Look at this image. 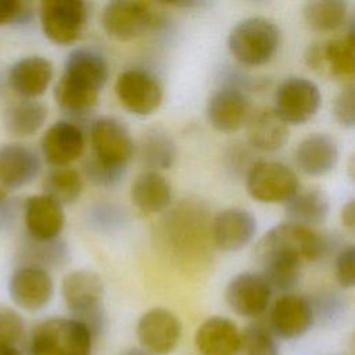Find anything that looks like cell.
Here are the masks:
<instances>
[{"label": "cell", "instance_id": "9", "mask_svg": "<svg viewBox=\"0 0 355 355\" xmlns=\"http://www.w3.org/2000/svg\"><path fill=\"white\" fill-rule=\"evenodd\" d=\"M87 15L86 3L79 0H46L39 8L44 36L60 46L71 44L80 37Z\"/></svg>", "mask_w": 355, "mask_h": 355}, {"label": "cell", "instance_id": "43", "mask_svg": "<svg viewBox=\"0 0 355 355\" xmlns=\"http://www.w3.org/2000/svg\"><path fill=\"white\" fill-rule=\"evenodd\" d=\"M4 197H6V191H4V189L0 184V204L4 201Z\"/></svg>", "mask_w": 355, "mask_h": 355}, {"label": "cell", "instance_id": "39", "mask_svg": "<svg viewBox=\"0 0 355 355\" xmlns=\"http://www.w3.org/2000/svg\"><path fill=\"white\" fill-rule=\"evenodd\" d=\"M31 15V8L21 0H0V26L25 21Z\"/></svg>", "mask_w": 355, "mask_h": 355}, {"label": "cell", "instance_id": "38", "mask_svg": "<svg viewBox=\"0 0 355 355\" xmlns=\"http://www.w3.org/2000/svg\"><path fill=\"white\" fill-rule=\"evenodd\" d=\"M315 319L333 322L344 311V300L334 291L320 293L315 301L311 300Z\"/></svg>", "mask_w": 355, "mask_h": 355}, {"label": "cell", "instance_id": "3", "mask_svg": "<svg viewBox=\"0 0 355 355\" xmlns=\"http://www.w3.org/2000/svg\"><path fill=\"white\" fill-rule=\"evenodd\" d=\"M61 294L73 318L82 322L93 337L103 331L105 327V312L103 308L104 284L96 272L89 269L69 272L62 279Z\"/></svg>", "mask_w": 355, "mask_h": 355}, {"label": "cell", "instance_id": "22", "mask_svg": "<svg viewBox=\"0 0 355 355\" xmlns=\"http://www.w3.org/2000/svg\"><path fill=\"white\" fill-rule=\"evenodd\" d=\"M53 73L51 61L42 55H28L12 64L8 71V83L22 98L35 100L47 90Z\"/></svg>", "mask_w": 355, "mask_h": 355}, {"label": "cell", "instance_id": "2", "mask_svg": "<svg viewBox=\"0 0 355 355\" xmlns=\"http://www.w3.org/2000/svg\"><path fill=\"white\" fill-rule=\"evenodd\" d=\"M108 79L107 60L96 50H72L64 64V72L54 86L57 105L72 115L92 111Z\"/></svg>", "mask_w": 355, "mask_h": 355}, {"label": "cell", "instance_id": "6", "mask_svg": "<svg viewBox=\"0 0 355 355\" xmlns=\"http://www.w3.org/2000/svg\"><path fill=\"white\" fill-rule=\"evenodd\" d=\"M248 194L263 204L288 201L300 187L297 173L286 164L272 159H258L245 173Z\"/></svg>", "mask_w": 355, "mask_h": 355}, {"label": "cell", "instance_id": "34", "mask_svg": "<svg viewBox=\"0 0 355 355\" xmlns=\"http://www.w3.org/2000/svg\"><path fill=\"white\" fill-rule=\"evenodd\" d=\"M83 172L93 184L98 187H114L123 179L126 168L108 165L90 154L83 162Z\"/></svg>", "mask_w": 355, "mask_h": 355}, {"label": "cell", "instance_id": "36", "mask_svg": "<svg viewBox=\"0 0 355 355\" xmlns=\"http://www.w3.org/2000/svg\"><path fill=\"white\" fill-rule=\"evenodd\" d=\"M25 322L12 308L0 306V344L14 345L24 334Z\"/></svg>", "mask_w": 355, "mask_h": 355}, {"label": "cell", "instance_id": "37", "mask_svg": "<svg viewBox=\"0 0 355 355\" xmlns=\"http://www.w3.org/2000/svg\"><path fill=\"white\" fill-rule=\"evenodd\" d=\"M355 250L352 244L344 245L337 254L334 261V275L337 283L343 288H351L355 284Z\"/></svg>", "mask_w": 355, "mask_h": 355}, {"label": "cell", "instance_id": "40", "mask_svg": "<svg viewBox=\"0 0 355 355\" xmlns=\"http://www.w3.org/2000/svg\"><path fill=\"white\" fill-rule=\"evenodd\" d=\"M340 218H341L343 226L347 230L354 232V227H355V204H354V200H349L347 204H344V207L341 208V212H340Z\"/></svg>", "mask_w": 355, "mask_h": 355}, {"label": "cell", "instance_id": "30", "mask_svg": "<svg viewBox=\"0 0 355 355\" xmlns=\"http://www.w3.org/2000/svg\"><path fill=\"white\" fill-rule=\"evenodd\" d=\"M306 25L318 32H333L348 22V4L341 0L309 1L302 10Z\"/></svg>", "mask_w": 355, "mask_h": 355}, {"label": "cell", "instance_id": "1", "mask_svg": "<svg viewBox=\"0 0 355 355\" xmlns=\"http://www.w3.org/2000/svg\"><path fill=\"white\" fill-rule=\"evenodd\" d=\"M338 239L312 227L283 222L268 230L254 254L270 288L291 291L301 280L304 262H318L336 251Z\"/></svg>", "mask_w": 355, "mask_h": 355}, {"label": "cell", "instance_id": "35", "mask_svg": "<svg viewBox=\"0 0 355 355\" xmlns=\"http://www.w3.org/2000/svg\"><path fill=\"white\" fill-rule=\"evenodd\" d=\"M333 115L343 128H352L355 123V93L354 85H347L334 98Z\"/></svg>", "mask_w": 355, "mask_h": 355}, {"label": "cell", "instance_id": "5", "mask_svg": "<svg viewBox=\"0 0 355 355\" xmlns=\"http://www.w3.org/2000/svg\"><path fill=\"white\" fill-rule=\"evenodd\" d=\"M93 336L75 318H50L36 326L31 355H90Z\"/></svg>", "mask_w": 355, "mask_h": 355}, {"label": "cell", "instance_id": "41", "mask_svg": "<svg viewBox=\"0 0 355 355\" xmlns=\"http://www.w3.org/2000/svg\"><path fill=\"white\" fill-rule=\"evenodd\" d=\"M0 355H21V352L15 345L0 344Z\"/></svg>", "mask_w": 355, "mask_h": 355}, {"label": "cell", "instance_id": "4", "mask_svg": "<svg viewBox=\"0 0 355 355\" xmlns=\"http://www.w3.org/2000/svg\"><path fill=\"white\" fill-rule=\"evenodd\" d=\"M280 31L263 17H251L233 26L227 36V49L237 62L247 67L268 64L276 54Z\"/></svg>", "mask_w": 355, "mask_h": 355}, {"label": "cell", "instance_id": "27", "mask_svg": "<svg viewBox=\"0 0 355 355\" xmlns=\"http://www.w3.org/2000/svg\"><path fill=\"white\" fill-rule=\"evenodd\" d=\"M329 209L330 204L327 196L318 189L297 191L284 202V215L287 222L306 227L324 222L329 215Z\"/></svg>", "mask_w": 355, "mask_h": 355}, {"label": "cell", "instance_id": "14", "mask_svg": "<svg viewBox=\"0 0 355 355\" xmlns=\"http://www.w3.org/2000/svg\"><path fill=\"white\" fill-rule=\"evenodd\" d=\"M136 334L146 351L154 355H165L178 345L182 336V323L169 309L153 308L140 316Z\"/></svg>", "mask_w": 355, "mask_h": 355}, {"label": "cell", "instance_id": "13", "mask_svg": "<svg viewBox=\"0 0 355 355\" xmlns=\"http://www.w3.org/2000/svg\"><path fill=\"white\" fill-rule=\"evenodd\" d=\"M54 283L49 270L21 265L10 276L8 294L21 309L36 312L43 309L53 297Z\"/></svg>", "mask_w": 355, "mask_h": 355}, {"label": "cell", "instance_id": "26", "mask_svg": "<svg viewBox=\"0 0 355 355\" xmlns=\"http://www.w3.org/2000/svg\"><path fill=\"white\" fill-rule=\"evenodd\" d=\"M130 197L140 211L157 214L169 207L172 201V187L161 172L146 171L132 183Z\"/></svg>", "mask_w": 355, "mask_h": 355}, {"label": "cell", "instance_id": "15", "mask_svg": "<svg viewBox=\"0 0 355 355\" xmlns=\"http://www.w3.org/2000/svg\"><path fill=\"white\" fill-rule=\"evenodd\" d=\"M272 288L261 273L243 272L236 275L226 286L225 300L229 308L240 316L255 318L269 305Z\"/></svg>", "mask_w": 355, "mask_h": 355}, {"label": "cell", "instance_id": "21", "mask_svg": "<svg viewBox=\"0 0 355 355\" xmlns=\"http://www.w3.org/2000/svg\"><path fill=\"white\" fill-rule=\"evenodd\" d=\"M40 172L37 153L21 143L0 147V184L3 189H21Z\"/></svg>", "mask_w": 355, "mask_h": 355}, {"label": "cell", "instance_id": "28", "mask_svg": "<svg viewBox=\"0 0 355 355\" xmlns=\"http://www.w3.org/2000/svg\"><path fill=\"white\" fill-rule=\"evenodd\" d=\"M47 107L39 100L22 98L4 111V128L15 137L33 136L44 125Z\"/></svg>", "mask_w": 355, "mask_h": 355}, {"label": "cell", "instance_id": "42", "mask_svg": "<svg viewBox=\"0 0 355 355\" xmlns=\"http://www.w3.org/2000/svg\"><path fill=\"white\" fill-rule=\"evenodd\" d=\"M121 355H154V354H151V352H148V351H146V349H137V348H133V349H128V351H125L123 354H121Z\"/></svg>", "mask_w": 355, "mask_h": 355}, {"label": "cell", "instance_id": "29", "mask_svg": "<svg viewBox=\"0 0 355 355\" xmlns=\"http://www.w3.org/2000/svg\"><path fill=\"white\" fill-rule=\"evenodd\" d=\"M137 154L147 171L159 172L161 169H168L173 165L178 150L173 139L165 130L154 128L141 136Z\"/></svg>", "mask_w": 355, "mask_h": 355}, {"label": "cell", "instance_id": "11", "mask_svg": "<svg viewBox=\"0 0 355 355\" xmlns=\"http://www.w3.org/2000/svg\"><path fill=\"white\" fill-rule=\"evenodd\" d=\"M115 94L130 114L146 116L155 112L162 103V86L147 69L129 68L115 82Z\"/></svg>", "mask_w": 355, "mask_h": 355}, {"label": "cell", "instance_id": "10", "mask_svg": "<svg viewBox=\"0 0 355 355\" xmlns=\"http://www.w3.org/2000/svg\"><path fill=\"white\" fill-rule=\"evenodd\" d=\"M320 98L315 82L302 76H290L275 92L273 111L284 123L301 125L316 115Z\"/></svg>", "mask_w": 355, "mask_h": 355}, {"label": "cell", "instance_id": "20", "mask_svg": "<svg viewBox=\"0 0 355 355\" xmlns=\"http://www.w3.org/2000/svg\"><path fill=\"white\" fill-rule=\"evenodd\" d=\"M24 223L31 239L50 241L58 239L64 229L62 205L46 194H33L24 204Z\"/></svg>", "mask_w": 355, "mask_h": 355}, {"label": "cell", "instance_id": "32", "mask_svg": "<svg viewBox=\"0 0 355 355\" xmlns=\"http://www.w3.org/2000/svg\"><path fill=\"white\" fill-rule=\"evenodd\" d=\"M21 255L26 259L24 265H32L42 269L57 268L62 265L68 257V250L60 239L50 241H39L29 237L22 247Z\"/></svg>", "mask_w": 355, "mask_h": 355}, {"label": "cell", "instance_id": "31", "mask_svg": "<svg viewBox=\"0 0 355 355\" xmlns=\"http://www.w3.org/2000/svg\"><path fill=\"white\" fill-rule=\"evenodd\" d=\"M82 191L83 180L80 173L69 166L53 168L43 180V194L62 207L76 202Z\"/></svg>", "mask_w": 355, "mask_h": 355}, {"label": "cell", "instance_id": "25", "mask_svg": "<svg viewBox=\"0 0 355 355\" xmlns=\"http://www.w3.org/2000/svg\"><path fill=\"white\" fill-rule=\"evenodd\" d=\"M247 137L250 144L259 151H276L288 139V125L273 108H261L247 118Z\"/></svg>", "mask_w": 355, "mask_h": 355}, {"label": "cell", "instance_id": "19", "mask_svg": "<svg viewBox=\"0 0 355 355\" xmlns=\"http://www.w3.org/2000/svg\"><path fill=\"white\" fill-rule=\"evenodd\" d=\"M257 232V220L243 208H226L216 214L211 233L215 245L227 252L239 251L248 245Z\"/></svg>", "mask_w": 355, "mask_h": 355}, {"label": "cell", "instance_id": "8", "mask_svg": "<svg viewBox=\"0 0 355 355\" xmlns=\"http://www.w3.org/2000/svg\"><path fill=\"white\" fill-rule=\"evenodd\" d=\"M306 65L316 73L333 79H349L355 72L354 24L345 35L308 46L304 54Z\"/></svg>", "mask_w": 355, "mask_h": 355}, {"label": "cell", "instance_id": "18", "mask_svg": "<svg viewBox=\"0 0 355 355\" xmlns=\"http://www.w3.org/2000/svg\"><path fill=\"white\" fill-rule=\"evenodd\" d=\"M85 151V135L71 121H57L47 128L42 137V153L44 159L53 165L68 166Z\"/></svg>", "mask_w": 355, "mask_h": 355}, {"label": "cell", "instance_id": "7", "mask_svg": "<svg viewBox=\"0 0 355 355\" xmlns=\"http://www.w3.org/2000/svg\"><path fill=\"white\" fill-rule=\"evenodd\" d=\"M159 24L153 4L139 0H115L105 4L101 25L105 33L116 40H133Z\"/></svg>", "mask_w": 355, "mask_h": 355}, {"label": "cell", "instance_id": "23", "mask_svg": "<svg viewBox=\"0 0 355 355\" xmlns=\"http://www.w3.org/2000/svg\"><path fill=\"white\" fill-rule=\"evenodd\" d=\"M297 166L309 176L327 175L338 161V146L326 133H313L298 143L294 151Z\"/></svg>", "mask_w": 355, "mask_h": 355}, {"label": "cell", "instance_id": "16", "mask_svg": "<svg viewBox=\"0 0 355 355\" xmlns=\"http://www.w3.org/2000/svg\"><path fill=\"white\" fill-rule=\"evenodd\" d=\"M315 322L311 300L293 293L280 295L269 312L272 331L282 338H298L304 336Z\"/></svg>", "mask_w": 355, "mask_h": 355}, {"label": "cell", "instance_id": "17", "mask_svg": "<svg viewBox=\"0 0 355 355\" xmlns=\"http://www.w3.org/2000/svg\"><path fill=\"white\" fill-rule=\"evenodd\" d=\"M250 101L245 93L234 85H226L211 94L207 101V119L222 133L239 130L248 118Z\"/></svg>", "mask_w": 355, "mask_h": 355}, {"label": "cell", "instance_id": "24", "mask_svg": "<svg viewBox=\"0 0 355 355\" xmlns=\"http://www.w3.org/2000/svg\"><path fill=\"white\" fill-rule=\"evenodd\" d=\"M194 344L201 355H237L240 331L233 320L212 316L197 329Z\"/></svg>", "mask_w": 355, "mask_h": 355}, {"label": "cell", "instance_id": "33", "mask_svg": "<svg viewBox=\"0 0 355 355\" xmlns=\"http://www.w3.org/2000/svg\"><path fill=\"white\" fill-rule=\"evenodd\" d=\"M237 355H279V348L268 329L251 324L240 333Z\"/></svg>", "mask_w": 355, "mask_h": 355}, {"label": "cell", "instance_id": "12", "mask_svg": "<svg viewBox=\"0 0 355 355\" xmlns=\"http://www.w3.org/2000/svg\"><path fill=\"white\" fill-rule=\"evenodd\" d=\"M92 155L112 166L126 168L133 157L135 144L128 128L116 118L101 116L89 130Z\"/></svg>", "mask_w": 355, "mask_h": 355}]
</instances>
